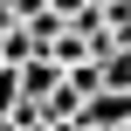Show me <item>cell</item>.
<instances>
[{"label": "cell", "instance_id": "6da1fadb", "mask_svg": "<svg viewBox=\"0 0 131 131\" xmlns=\"http://www.w3.org/2000/svg\"><path fill=\"white\" fill-rule=\"evenodd\" d=\"M48 7H55V14H62V21H76V14H83V7H90V0H48Z\"/></svg>", "mask_w": 131, "mask_h": 131}]
</instances>
